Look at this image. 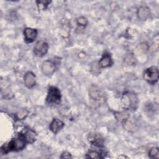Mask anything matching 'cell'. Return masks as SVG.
Segmentation results:
<instances>
[{"label": "cell", "instance_id": "obj_10", "mask_svg": "<svg viewBox=\"0 0 159 159\" xmlns=\"http://www.w3.org/2000/svg\"><path fill=\"white\" fill-rule=\"evenodd\" d=\"M24 80L25 86L27 88H32L35 84L36 77L32 72L28 71L24 75Z\"/></svg>", "mask_w": 159, "mask_h": 159}, {"label": "cell", "instance_id": "obj_8", "mask_svg": "<svg viewBox=\"0 0 159 159\" xmlns=\"http://www.w3.org/2000/svg\"><path fill=\"white\" fill-rule=\"evenodd\" d=\"M24 34L25 41L27 43H31L36 39L37 35V31L35 29L27 27L24 29Z\"/></svg>", "mask_w": 159, "mask_h": 159}, {"label": "cell", "instance_id": "obj_3", "mask_svg": "<svg viewBox=\"0 0 159 159\" xmlns=\"http://www.w3.org/2000/svg\"><path fill=\"white\" fill-rule=\"evenodd\" d=\"M158 69L155 66L147 68L145 70L143 73L144 79L150 84L155 83L158 80Z\"/></svg>", "mask_w": 159, "mask_h": 159}, {"label": "cell", "instance_id": "obj_1", "mask_svg": "<svg viewBox=\"0 0 159 159\" xmlns=\"http://www.w3.org/2000/svg\"><path fill=\"white\" fill-rule=\"evenodd\" d=\"M25 140L23 134L19 135L17 138L13 139L8 143L1 147V152L6 153L10 151H18L23 149L25 145Z\"/></svg>", "mask_w": 159, "mask_h": 159}, {"label": "cell", "instance_id": "obj_6", "mask_svg": "<svg viewBox=\"0 0 159 159\" xmlns=\"http://www.w3.org/2000/svg\"><path fill=\"white\" fill-rule=\"evenodd\" d=\"M48 49V45L47 42L45 41H39L35 44L34 48V54L37 57H42L44 55H45Z\"/></svg>", "mask_w": 159, "mask_h": 159}, {"label": "cell", "instance_id": "obj_12", "mask_svg": "<svg viewBox=\"0 0 159 159\" xmlns=\"http://www.w3.org/2000/svg\"><path fill=\"white\" fill-rule=\"evenodd\" d=\"M139 18L142 20H145L150 15V9L147 6H141L137 11Z\"/></svg>", "mask_w": 159, "mask_h": 159}, {"label": "cell", "instance_id": "obj_22", "mask_svg": "<svg viewBox=\"0 0 159 159\" xmlns=\"http://www.w3.org/2000/svg\"><path fill=\"white\" fill-rule=\"evenodd\" d=\"M119 158H127V157L125 156H119Z\"/></svg>", "mask_w": 159, "mask_h": 159}, {"label": "cell", "instance_id": "obj_16", "mask_svg": "<svg viewBox=\"0 0 159 159\" xmlns=\"http://www.w3.org/2000/svg\"><path fill=\"white\" fill-rule=\"evenodd\" d=\"M148 157L150 158H159V149L158 147H152L148 152Z\"/></svg>", "mask_w": 159, "mask_h": 159}, {"label": "cell", "instance_id": "obj_7", "mask_svg": "<svg viewBox=\"0 0 159 159\" xmlns=\"http://www.w3.org/2000/svg\"><path fill=\"white\" fill-rule=\"evenodd\" d=\"M55 70V65L50 60H45L42 65V71L45 76H51L53 74Z\"/></svg>", "mask_w": 159, "mask_h": 159}, {"label": "cell", "instance_id": "obj_9", "mask_svg": "<svg viewBox=\"0 0 159 159\" xmlns=\"http://www.w3.org/2000/svg\"><path fill=\"white\" fill-rule=\"evenodd\" d=\"M88 139L89 142L95 146L102 147L103 145L104 138L99 134H89Z\"/></svg>", "mask_w": 159, "mask_h": 159}, {"label": "cell", "instance_id": "obj_18", "mask_svg": "<svg viewBox=\"0 0 159 159\" xmlns=\"http://www.w3.org/2000/svg\"><path fill=\"white\" fill-rule=\"evenodd\" d=\"M37 4V6L39 9H44L47 7V6L48 5L49 3H50V1H36Z\"/></svg>", "mask_w": 159, "mask_h": 159}, {"label": "cell", "instance_id": "obj_15", "mask_svg": "<svg viewBox=\"0 0 159 159\" xmlns=\"http://www.w3.org/2000/svg\"><path fill=\"white\" fill-rule=\"evenodd\" d=\"M116 119L120 122H125L129 117V114L127 112H118L115 113Z\"/></svg>", "mask_w": 159, "mask_h": 159}, {"label": "cell", "instance_id": "obj_5", "mask_svg": "<svg viewBox=\"0 0 159 159\" xmlns=\"http://www.w3.org/2000/svg\"><path fill=\"white\" fill-rule=\"evenodd\" d=\"M89 94L91 99L99 102L104 101V93L97 86L92 85L89 91Z\"/></svg>", "mask_w": 159, "mask_h": 159}, {"label": "cell", "instance_id": "obj_13", "mask_svg": "<svg viewBox=\"0 0 159 159\" xmlns=\"http://www.w3.org/2000/svg\"><path fill=\"white\" fill-rule=\"evenodd\" d=\"M112 64V60L109 53H104L99 61V66L102 68H107Z\"/></svg>", "mask_w": 159, "mask_h": 159}, {"label": "cell", "instance_id": "obj_20", "mask_svg": "<svg viewBox=\"0 0 159 159\" xmlns=\"http://www.w3.org/2000/svg\"><path fill=\"white\" fill-rule=\"evenodd\" d=\"M77 24L80 27H84L88 24V20L84 17H80L77 19Z\"/></svg>", "mask_w": 159, "mask_h": 159}, {"label": "cell", "instance_id": "obj_21", "mask_svg": "<svg viewBox=\"0 0 159 159\" xmlns=\"http://www.w3.org/2000/svg\"><path fill=\"white\" fill-rule=\"evenodd\" d=\"M72 157H71V155L68 152H64L61 153V155L60 157L61 158H71Z\"/></svg>", "mask_w": 159, "mask_h": 159}, {"label": "cell", "instance_id": "obj_4", "mask_svg": "<svg viewBox=\"0 0 159 159\" xmlns=\"http://www.w3.org/2000/svg\"><path fill=\"white\" fill-rule=\"evenodd\" d=\"M61 94L59 89L55 86H50L48 89L46 100L49 104H56L60 102Z\"/></svg>", "mask_w": 159, "mask_h": 159}, {"label": "cell", "instance_id": "obj_14", "mask_svg": "<svg viewBox=\"0 0 159 159\" xmlns=\"http://www.w3.org/2000/svg\"><path fill=\"white\" fill-rule=\"evenodd\" d=\"M23 136L26 142L30 143H34V142L35 140V139H36V134L35 132L31 129L27 130L25 132L24 134H23Z\"/></svg>", "mask_w": 159, "mask_h": 159}, {"label": "cell", "instance_id": "obj_11", "mask_svg": "<svg viewBox=\"0 0 159 159\" xmlns=\"http://www.w3.org/2000/svg\"><path fill=\"white\" fill-rule=\"evenodd\" d=\"M63 127L64 123L61 120L58 119H54L50 125V129L54 134H57Z\"/></svg>", "mask_w": 159, "mask_h": 159}, {"label": "cell", "instance_id": "obj_2", "mask_svg": "<svg viewBox=\"0 0 159 159\" xmlns=\"http://www.w3.org/2000/svg\"><path fill=\"white\" fill-rule=\"evenodd\" d=\"M138 99L136 95L132 93H126L123 95L121 99V104L123 108L135 109L137 106Z\"/></svg>", "mask_w": 159, "mask_h": 159}, {"label": "cell", "instance_id": "obj_17", "mask_svg": "<svg viewBox=\"0 0 159 159\" xmlns=\"http://www.w3.org/2000/svg\"><path fill=\"white\" fill-rule=\"evenodd\" d=\"M28 112L25 109H21L16 114V117L17 119L22 120L27 116Z\"/></svg>", "mask_w": 159, "mask_h": 159}, {"label": "cell", "instance_id": "obj_19", "mask_svg": "<svg viewBox=\"0 0 159 159\" xmlns=\"http://www.w3.org/2000/svg\"><path fill=\"white\" fill-rule=\"evenodd\" d=\"M86 157L90 158H101V156H100V153H99L96 151L91 150L86 154Z\"/></svg>", "mask_w": 159, "mask_h": 159}]
</instances>
